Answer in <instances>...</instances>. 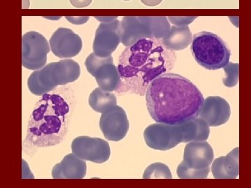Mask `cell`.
I'll list each match as a JSON object with an SVG mask.
<instances>
[{"mask_svg":"<svg viewBox=\"0 0 251 188\" xmlns=\"http://www.w3.org/2000/svg\"><path fill=\"white\" fill-rule=\"evenodd\" d=\"M100 21L93 43L94 53L100 57H108L118 47L121 31L118 21L115 18H97Z\"/></svg>","mask_w":251,"mask_h":188,"instance_id":"ba28073f","label":"cell"},{"mask_svg":"<svg viewBox=\"0 0 251 188\" xmlns=\"http://www.w3.org/2000/svg\"><path fill=\"white\" fill-rule=\"evenodd\" d=\"M23 9H28L29 7V0H23Z\"/></svg>","mask_w":251,"mask_h":188,"instance_id":"ac0fdd59","label":"cell"},{"mask_svg":"<svg viewBox=\"0 0 251 188\" xmlns=\"http://www.w3.org/2000/svg\"><path fill=\"white\" fill-rule=\"evenodd\" d=\"M87 71L95 77L99 88L106 92H117L121 85L118 69L113 64L111 56L100 57L92 53L85 61Z\"/></svg>","mask_w":251,"mask_h":188,"instance_id":"8992f818","label":"cell"},{"mask_svg":"<svg viewBox=\"0 0 251 188\" xmlns=\"http://www.w3.org/2000/svg\"><path fill=\"white\" fill-rule=\"evenodd\" d=\"M124 1H130V0H124Z\"/></svg>","mask_w":251,"mask_h":188,"instance_id":"d6986e66","label":"cell"},{"mask_svg":"<svg viewBox=\"0 0 251 188\" xmlns=\"http://www.w3.org/2000/svg\"><path fill=\"white\" fill-rule=\"evenodd\" d=\"M143 4L148 6H155L161 4L163 0H140Z\"/></svg>","mask_w":251,"mask_h":188,"instance_id":"e0dca14e","label":"cell"},{"mask_svg":"<svg viewBox=\"0 0 251 188\" xmlns=\"http://www.w3.org/2000/svg\"><path fill=\"white\" fill-rule=\"evenodd\" d=\"M67 20L73 23V24H84V23H87V21H88L89 18H69L67 17Z\"/></svg>","mask_w":251,"mask_h":188,"instance_id":"2e32d148","label":"cell"},{"mask_svg":"<svg viewBox=\"0 0 251 188\" xmlns=\"http://www.w3.org/2000/svg\"><path fill=\"white\" fill-rule=\"evenodd\" d=\"M167 166L161 163H156L149 166L144 174V179H150V178L166 177L167 172Z\"/></svg>","mask_w":251,"mask_h":188,"instance_id":"5bb4252c","label":"cell"},{"mask_svg":"<svg viewBox=\"0 0 251 188\" xmlns=\"http://www.w3.org/2000/svg\"><path fill=\"white\" fill-rule=\"evenodd\" d=\"M176 54L159 38L145 37L127 46L119 58L121 85L116 92L145 95L150 84L171 71Z\"/></svg>","mask_w":251,"mask_h":188,"instance_id":"6da1fadb","label":"cell"},{"mask_svg":"<svg viewBox=\"0 0 251 188\" xmlns=\"http://www.w3.org/2000/svg\"><path fill=\"white\" fill-rule=\"evenodd\" d=\"M99 127L105 139L113 141L123 140L129 129V123L125 110L115 105L102 113Z\"/></svg>","mask_w":251,"mask_h":188,"instance_id":"30bf717a","label":"cell"},{"mask_svg":"<svg viewBox=\"0 0 251 188\" xmlns=\"http://www.w3.org/2000/svg\"><path fill=\"white\" fill-rule=\"evenodd\" d=\"M71 148L73 153L81 159L97 164L108 161L111 154L109 143L101 138L79 136L73 140Z\"/></svg>","mask_w":251,"mask_h":188,"instance_id":"9c48e42d","label":"cell"},{"mask_svg":"<svg viewBox=\"0 0 251 188\" xmlns=\"http://www.w3.org/2000/svg\"><path fill=\"white\" fill-rule=\"evenodd\" d=\"M145 98L151 118L169 125L182 124L196 118L204 102L202 94L192 82L168 72L150 84Z\"/></svg>","mask_w":251,"mask_h":188,"instance_id":"7a4b0ae2","label":"cell"},{"mask_svg":"<svg viewBox=\"0 0 251 188\" xmlns=\"http://www.w3.org/2000/svg\"><path fill=\"white\" fill-rule=\"evenodd\" d=\"M87 173V164L85 160L69 153L62 161L54 166L52 170L53 179H83Z\"/></svg>","mask_w":251,"mask_h":188,"instance_id":"7c38bea8","label":"cell"},{"mask_svg":"<svg viewBox=\"0 0 251 188\" xmlns=\"http://www.w3.org/2000/svg\"><path fill=\"white\" fill-rule=\"evenodd\" d=\"M80 65L72 59H64L48 64L31 74L28 78L29 92L37 96L44 95L57 89L78 80Z\"/></svg>","mask_w":251,"mask_h":188,"instance_id":"277c9868","label":"cell"},{"mask_svg":"<svg viewBox=\"0 0 251 188\" xmlns=\"http://www.w3.org/2000/svg\"><path fill=\"white\" fill-rule=\"evenodd\" d=\"M22 64L28 70H39L45 67L50 46L40 33L29 31L23 36Z\"/></svg>","mask_w":251,"mask_h":188,"instance_id":"52a82bcc","label":"cell"},{"mask_svg":"<svg viewBox=\"0 0 251 188\" xmlns=\"http://www.w3.org/2000/svg\"><path fill=\"white\" fill-rule=\"evenodd\" d=\"M75 105L76 98L71 86H62L44 94L31 112L26 140L36 147H50L62 142Z\"/></svg>","mask_w":251,"mask_h":188,"instance_id":"3957f363","label":"cell"},{"mask_svg":"<svg viewBox=\"0 0 251 188\" xmlns=\"http://www.w3.org/2000/svg\"><path fill=\"white\" fill-rule=\"evenodd\" d=\"M75 8H85L92 4V0H69Z\"/></svg>","mask_w":251,"mask_h":188,"instance_id":"9a60e30c","label":"cell"},{"mask_svg":"<svg viewBox=\"0 0 251 188\" xmlns=\"http://www.w3.org/2000/svg\"><path fill=\"white\" fill-rule=\"evenodd\" d=\"M191 50L198 64L207 70L224 69L230 59L227 44L219 36L208 31L193 36Z\"/></svg>","mask_w":251,"mask_h":188,"instance_id":"5b68a950","label":"cell"},{"mask_svg":"<svg viewBox=\"0 0 251 188\" xmlns=\"http://www.w3.org/2000/svg\"><path fill=\"white\" fill-rule=\"evenodd\" d=\"M89 104L94 111L102 114L117 105V98L112 92L97 87L90 94Z\"/></svg>","mask_w":251,"mask_h":188,"instance_id":"4fadbf2b","label":"cell"},{"mask_svg":"<svg viewBox=\"0 0 251 188\" xmlns=\"http://www.w3.org/2000/svg\"><path fill=\"white\" fill-rule=\"evenodd\" d=\"M50 46L52 53L60 59L75 57L82 49V41L80 36L72 29L59 27L50 39Z\"/></svg>","mask_w":251,"mask_h":188,"instance_id":"8fae6325","label":"cell"}]
</instances>
